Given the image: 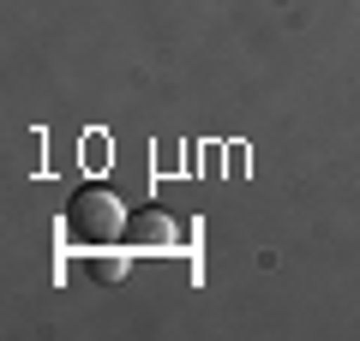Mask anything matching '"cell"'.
I'll list each match as a JSON object with an SVG mask.
<instances>
[{
    "instance_id": "obj_2",
    "label": "cell",
    "mask_w": 360,
    "mask_h": 341,
    "mask_svg": "<svg viewBox=\"0 0 360 341\" xmlns=\"http://www.w3.org/2000/svg\"><path fill=\"white\" fill-rule=\"evenodd\" d=\"M127 240L139 246V252H168L180 234H174V222H168L162 210H144V215H132V222H127Z\"/></svg>"
},
{
    "instance_id": "obj_3",
    "label": "cell",
    "mask_w": 360,
    "mask_h": 341,
    "mask_svg": "<svg viewBox=\"0 0 360 341\" xmlns=\"http://www.w3.org/2000/svg\"><path fill=\"white\" fill-rule=\"evenodd\" d=\"M132 269L127 246H90V281H120Z\"/></svg>"
},
{
    "instance_id": "obj_1",
    "label": "cell",
    "mask_w": 360,
    "mask_h": 341,
    "mask_svg": "<svg viewBox=\"0 0 360 341\" xmlns=\"http://www.w3.org/2000/svg\"><path fill=\"white\" fill-rule=\"evenodd\" d=\"M127 222H132V210L108 186H78L72 203H66V234L78 246H120L127 240Z\"/></svg>"
}]
</instances>
